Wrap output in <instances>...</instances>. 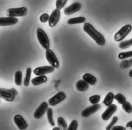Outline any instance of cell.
<instances>
[{
    "mask_svg": "<svg viewBox=\"0 0 132 130\" xmlns=\"http://www.w3.org/2000/svg\"><path fill=\"white\" fill-rule=\"evenodd\" d=\"M83 29L91 38H92L96 43L100 46H104L105 44L106 40L104 36L89 23H85L83 26Z\"/></svg>",
    "mask_w": 132,
    "mask_h": 130,
    "instance_id": "cell-1",
    "label": "cell"
},
{
    "mask_svg": "<svg viewBox=\"0 0 132 130\" xmlns=\"http://www.w3.org/2000/svg\"><path fill=\"white\" fill-rule=\"evenodd\" d=\"M37 36L38 40L42 46L46 50L50 49V42L46 32L41 28H39L37 30Z\"/></svg>",
    "mask_w": 132,
    "mask_h": 130,
    "instance_id": "cell-2",
    "label": "cell"
},
{
    "mask_svg": "<svg viewBox=\"0 0 132 130\" xmlns=\"http://www.w3.org/2000/svg\"><path fill=\"white\" fill-rule=\"evenodd\" d=\"M17 91L14 88L6 89L1 88L0 89V97L2 99L7 102H12L15 98Z\"/></svg>",
    "mask_w": 132,
    "mask_h": 130,
    "instance_id": "cell-3",
    "label": "cell"
},
{
    "mask_svg": "<svg viewBox=\"0 0 132 130\" xmlns=\"http://www.w3.org/2000/svg\"><path fill=\"white\" fill-rule=\"evenodd\" d=\"M27 14V9L24 7L20 8H9L6 11L8 17H16L20 16H25Z\"/></svg>",
    "mask_w": 132,
    "mask_h": 130,
    "instance_id": "cell-4",
    "label": "cell"
},
{
    "mask_svg": "<svg viewBox=\"0 0 132 130\" xmlns=\"http://www.w3.org/2000/svg\"><path fill=\"white\" fill-rule=\"evenodd\" d=\"M132 26L130 25H126L122 27L115 34L114 39L116 42H120L123 40L131 31Z\"/></svg>",
    "mask_w": 132,
    "mask_h": 130,
    "instance_id": "cell-5",
    "label": "cell"
},
{
    "mask_svg": "<svg viewBox=\"0 0 132 130\" xmlns=\"http://www.w3.org/2000/svg\"><path fill=\"white\" fill-rule=\"evenodd\" d=\"M45 55L46 60L51 65V66L56 68H58L59 67V63L58 60L54 52L51 49H48L46 50Z\"/></svg>",
    "mask_w": 132,
    "mask_h": 130,
    "instance_id": "cell-6",
    "label": "cell"
},
{
    "mask_svg": "<svg viewBox=\"0 0 132 130\" xmlns=\"http://www.w3.org/2000/svg\"><path fill=\"white\" fill-rule=\"evenodd\" d=\"M55 68L52 66H43L36 68L33 72L36 76H43L52 72L54 71Z\"/></svg>",
    "mask_w": 132,
    "mask_h": 130,
    "instance_id": "cell-7",
    "label": "cell"
},
{
    "mask_svg": "<svg viewBox=\"0 0 132 130\" xmlns=\"http://www.w3.org/2000/svg\"><path fill=\"white\" fill-rule=\"evenodd\" d=\"M66 97L67 96L64 92L60 91L49 99L48 103L50 105L52 106H55L63 101L66 98Z\"/></svg>",
    "mask_w": 132,
    "mask_h": 130,
    "instance_id": "cell-8",
    "label": "cell"
},
{
    "mask_svg": "<svg viewBox=\"0 0 132 130\" xmlns=\"http://www.w3.org/2000/svg\"><path fill=\"white\" fill-rule=\"evenodd\" d=\"M60 17V11L59 9H54L51 14L48 20V25L51 27H55L59 22Z\"/></svg>",
    "mask_w": 132,
    "mask_h": 130,
    "instance_id": "cell-9",
    "label": "cell"
},
{
    "mask_svg": "<svg viewBox=\"0 0 132 130\" xmlns=\"http://www.w3.org/2000/svg\"><path fill=\"white\" fill-rule=\"evenodd\" d=\"M48 108V104L46 102H42L34 113V117L36 119H40Z\"/></svg>",
    "mask_w": 132,
    "mask_h": 130,
    "instance_id": "cell-10",
    "label": "cell"
},
{
    "mask_svg": "<svg viewBox=\"0 0 132 130\" xmlns=\"http://www.w3.org/2000/svg\"><path fill=\"white\" fill-rule=\"evenodd\" d=\"M101 106L100 104H93L84 109L81 112V115L84 118H88L91 115L98 111L101 108Z\"/></svg>",
    "mask_w": 132,
    "mask_h": 130,
    "instance_id": "cell-11",
    "label": "cell"
},
{
    "mask_svg": "<svg viewBox=\"0 0 132 130\" xmlns=\"http://www.w3.org/2000/svg\"><path fill=\"white\" fill-rule=\"evenodd\" d=\"M117 109V105L114 104H112L110 106H108L107 108L102 114V119L104 121L108 120L111 117L112 115L116 112Z\"/></svg>",
    "mask_w": 132,
    "mask_h": 130,
    "instance_id": "cell-12",
    "label": "cell"
},
{
    "mask_svg": "<svg viewBox=\"0 0 132 130\" xmlns=\"http://www.w3.org/2000/svg\"><path fill=\"white\" fill-rule=\"evenodd\" d=\"M81 7V4L78 2H74L65 8L64 9V13L66 15H70L75 12L78 11Z\"/></svg>",
    "mask_w": 132,
    "mask_h": 130,
    "instance_id": "cell-13",
    "label": "cell"
},
{
    "mask_svg": "<svg viewBox=\"0 0 132 130\" xmlns=\"http://www.w3.org/2000/svg\"><path fill=\"white\" fill-rule=\"evenodd\" d=\"M14 121L20 130H25L27 127V123L24 118L20 115H16L14 117Z\"/></svg>",
    "mask_w": 132,
    "mask_h": 130,
    "instance_id": "cell-14",
    "label": "cell"
},
{
    "mask_svg": "<svg viewBox=\"0 0 132 130\" xmlns=\"http://www.w3.org/2000/svg\"><path fill=\"white\" fill-rule=\"evenodd\" d=\"M18 22V18L12 17H4L0 18V26H7L13 25L16 24Z\"/></svg>",
    "mask_w": 132,
    "mask_h": 130,
    "instance_id": "cell-15",
    "label": "cell"
},
{
    "mask_svg": "<svg viewBox=\"0 0 132 130\" xmlns=\"http://www.w3.org/2000/svg\"><path fill=\"white\" fill-rule=\"evenodd\" d=\"M76 89L80 92L87 90L89 88V84L84 80H79L76 83Z\"/></svg>",
    "mask_w": 132,
    "mask_h": 130,
    "instance_id": "cell-16",
    "label": "cell"
},
{
    "mask_svg": "<svg viewBox=\"0 0 132 130\" xmlns=\"http://www.w3.org/2000/svg\"><path fill=\"white\" fill-rule=\"evenodd\" d=\"M82 79L88 84L91 85H95L97 82L96 78L92 75L88 73L84 74L82 76Z\"/></svg>",
    "mask_w": 132,
    "mask_h": 130,
    "instance_id": "cell-17",
    "label": "cell"
},
{
    "mask_svg": "<svg viewBox=\"0 0 132 130\" xmlns=\"http://www.w3.org/2000/svg\"><path fill=\"white\" fill-rule=\"evenodd\" d=\"M47 81V78L45 75L43 76H38L37 77H35L33 78L31 80V83L32 84L35 85H38L41 84H43L44 83H45Z\"/></svg>",
    "mask_w": 132,
    "mask_h": 130,
    "instance_id": "cell-18",
    "label": "cell"
},
{
    "mask_svg": "<svg viewBox=\"0 0 132 130\" xmlns=\"http://www.w3.org/2000/svg\"><path fill=\"white\" fill-rule=\"evenodd\" d=\"M114 97H115V96L112 92H108L106 95L105 99H104L103 103L106 106H110V105H111L112 104L113 101L114 99Z\"/></svg>",
    "mask_w": 132,
    "mask_h": 130,
    "instance_id": "cell-19",
    "label": "cell"
},
{
    "mask_svg": "<svg viewBox=\"0 0 132 130\" xmlns=\"http://www.w3.org/2000/svg\"><path fill=\"white\" fill-rule=\"evenodd\" d=\"M86 21V18L82 16L74 17L69 19L67 21V23L70 25H74L76 24H81Z\"/></svg>",
    "mask_w": 132,
    "mask_h": 130,
    "instance_id": "cell-20",
    "label": "cell"
},
{
    "mask_svg": "<svg viewBox=\"0 0 132 130\" xmlns=\"http://www.w3.org/2000/svg\"><path fill=\"white\" fill-rule=\"evenodd\" d=\"M57 124L60 130H68L67 123L63 118L61 117H58L57 119Z\"/></svg>",
    "mask_w": 132,
    "mask_h": 130,
    "instance_id": "cell-21",
    "label": "cell"
},
{
    "mask_svg": "<svg viewBox=\"0 0 132 130\" xmlns=\"http://www.w3.org/2000/svg\"><path fill=\"white\" fill-rule=\"evenodd\" d=\"M31 71H32V69L30 67L27 68L26 71V75L24 80V85L25 86H27L29 84V81L30 79Z\"/></svg>",
    "mask_w": 132,
    "mask_h": 130,
    "instance_id": "cell-22",
    "label": "cell"
},
{
    "mask_svg": "<svg viewBox=\"0 0 132 130\" xmlns=\"http://www.w3.org/2000/svg\"><path fill=\"white\" fill-rule=\"evenodd\" d=\"M47 117L48 122L51 126H54L55 125L54 120L53 119V111L52 108H48L47 110Z\"/></svg>",
    "mask_w": 132,
    "mask_h": 130,
    "instance_id": "cell-23",
    "label": "cell"
},
{
    "mask_svg": "<svg viewBox=\"0 0 132 130\" xmlns=\"http://www.w3.org/2000/svg\"><path fill=\"white\" fill-rule=\"evenodd\" d=\"M131 46H132V38L128 40L122 41L119 45V47L121 49H126Z\"/></svg>",
    "mask_w": 132,
    "mask_h": 130,
    "instance_id": "cell-24",
    "label": "cell"
},
{
    "mask_svg": "<svg viewBox=\"0 0 132 130\" xmlns=\"http://www.w3.org/2000/svg\"><path fill=\"white\" fill-rule=\"evenodd\" d=\"M22 73L21 71H17L15 73V83L16 85L20 86L22 84Z\"/></svg>",
    "mask_w": 132,
    "mask_h": 130,
    "instance_id": "cell-25",
    "label": "cell"
},
{
    "mask_svg": "<svg viewBox=\"0 0 132 130\" xmlns=\"http://www.w3.org/2000/svg\"><path fill=\"white\" fill-rule=\"evenodd\" d=\"M114 99L119 104H123L126 101V99L125 96L121 93H118L117 95H116Z\"/></svg>",
    "mask_w": 132,
    "mask_h": 130,
    "instance_id": "cell-26",
    "label": "cell"
},
{
    "mask_svg": "<svg viewBox=\"0 0 132 130\" xmlns=\"http://www.w3.org/2000/svg\"><path fill=\"white\" fill-rule=\"evenodd\" d=\"M122 108L127 113H131L132 112V105L127 101H126L122 104Z\"/></svg>",
    "mask_w": 132,
    "mask_h": 130,
    "instance_id": "cell-27",
    "label": "cell"
},
{
    "mask_svg": "<svg viewBox=\"0 0 132 130\" xmlns=\"http://www.w3.org/2000/svg\"><path fill=\"white\" fill-rule=\"evenodd\" d=\"M100 99H101V97L99 95H93L90 97V98H89V100L90 102L93 105V104H98V103L100 101Z\"/></svg>",
    "mask_w": 132,
    "mask_h": 130,
    "instance_id": "cell-28",
    "label": "cell"
},
{
    "mask_svg": "<svg viewBox=\"0 0 132 130\" xmlns=\"http://www.w3.org/2000/svg\"><path fill=\"white\" fill-rule=\"evenodd\" d=\"M118 57L120 59H124L129 57H132V50L121 52L119 54Z\"/></svg>",
    "mask_w": 132,
    "mask_h": 130,
    "instance_id": "cell-29",
    "label": "cell"
},
{
    "mask_svg": "<svg viewBox=\"0 0 132 130\" xmlns=\"http://www.w3.org/2000/svg\"><path fill=\"white\" fill-rule=\"evenodd\" d=\"M67 2V0H57L56 2V7L57 9H61L64 7Z\"/></svg>",
    "mask_w": 132,
    "mask_h": 130,
    "instance_id": "cell-30",
    "label": "cell"
},
{
    "mask_svg": "<svg viewBox=\"0 0 132 130\" xmlns=\"http://www.w3.org/2000/svg\"><path fill=\"white\" fill-rule=\"evenodd\" d=\"M118 120V118L117 116H114L112 119V120L111 121L110 123L107 126L106 129V130H111L112 129V128L114 126V125L117 122Z\"/></svg>",
    "mask_w": 132,
    "mask_h": 130,
    "instance_id": "cell-31",
    "label": "cell"
},
{
    "mask_svg": "<svg viewBox=\"0 0 132 130\" xmlns=\"http://www.w3.org/2000/svg\"><path fill=\"white\" fill-rule=\"evenodd\" d=\"M78 127V122L76 120H73L68 126V130H77Z\"/></svg>",
    "mask_w": 132,
    "mask_h": 130,
    "instance_id": "cell-32",
    "label": "cell"
},
{
    "mask_svg": "<svg viewBox=\"0 0 132 130\" xmlns=\"http://www.w3.org/2000/svg\"><path fill=\"white\" fill-rule=\"evenodd\" d=\"M50 16L47 13H43L40 17V21L42 23H45L49 20Z\"/></svg>",
    "mask_w": 132,
    "mask_h": 130,
    "instance_id": "cell-33",
    "label": "cell"
},
{
    "mask_svg": "<svg viewBox=\"0 0 132 130\" xmlns=\"http://www.w3.org/2000/svg\"><path fill=\"white\" fill-rule=\"evenodd\" d=\"M111 130H126V128L125 127L123 126H120V125H117V126H114Z\"/></svg>",
    "mask_w": 132,
    "mask_h": 130,
    "instance_id": "cell-34",
    "label": "cell"
},
{
    "mask_svg": "<svg viewBox=\"0 0 132 130\" xmlns=\"http://www.w3.org/2000/svg\"><path fill=\"white\" fill-rule=\"evenodd\" d=\"M126 127H130L132 129V121H129L128 122H127L126 124Z\"/></svg>",
    "mask_w": 132,
    "mask_h": 130,
    "instance_id": "cell-35",
    "label": "cell"
},
{
    "mask_svg": "<svg viewBox=\"0 0 132 130\" xmlns=\"http://www.w3.org/2000/svg\"><path fill=\"white\" fill-rule=\"evenodd\" d=\"M128 75H129V76L130 77H131V78H132V70H130V71H129Z\"/></svg>",
    "mask_w": 132,
    "mask_h": 130,
    "instance_id": "cell-36",
    "label": "cell"
},
{
    "mask_svg": "<svg viewBox=\"0 0 132 130\" xmlns=\"http://www.w3.org/2000/svg\"><path fill=\"white\" fill-rule=\"evenodd\" d=\"M52 130H60V129L58 127H55L52 129Z\"/></svg>",
    "mask_w": 132,
    "mask_h": 130,
    "instance_id": "cell-37",
    "label": "cell"
}]
</instances>
